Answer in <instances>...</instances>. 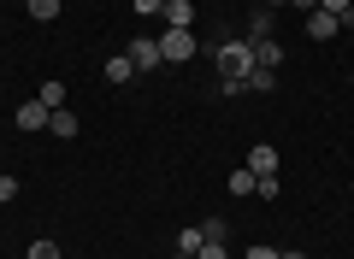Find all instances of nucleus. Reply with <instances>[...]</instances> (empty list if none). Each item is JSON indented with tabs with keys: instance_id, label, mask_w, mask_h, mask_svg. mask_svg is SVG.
<instances>
[{
	"instance_id": "nucleus-10",
	"label": "nucleus",
	"mask_w": 354,
	"mask_h": 259,
	"mask_svg": "<svg viewBox=\"0 0 354 259\" xmlns=\"http://www.w3.org/2000/svg\"><path fill=\"white\" fill-rule=\"evenodd\" d=\"M136 77V65H130V53H118V59H106V83H130Z\"/></svg>"
},
{
	"instance_id": "nucleus-22",
	"label": "nucleus",
	"mask_w": 354,
	"mask_h": 259,
	"mask_svg": "<svg viewBox=\"0 0 354 259\" xmlns=\"http://www.w3.org/2000/svg\"><path fill=\"white\" fill-rule=\"evenodd\" d=\"M195 259H225V242H201V253Z\"/></svg>"
},
{
	"instance_id": "nucleus-21",
	"label": "nucleus",
	"mask_w": 354,
	"mask_h": 259,
	"mask_svg": "<svg viewBox=\"0 0 354 259\" xmlns=\"http://www.w3.org/2000/svg\"><path fill=\"white\" fill-rule=\"evenodd\" d=\"M242 259H278V247H266V242H254V247H248V253H242Z\"/></svg>"
},
{
	"instance_id": "nucleus-18",
	"label": "nucleus",
	"mask_w": 354,
	"mask_h": 259,
	"mask_svg": "<svg viewBox=\"0 0 354 259\" xmlns=\"http://www.w3.org/2000/svg\"><path fill=\"white\" fill-rule=\"evenodd\" d=\"M30 259H59V242H30Z\"/></svg>"
},
{
	"instance_id": "nucleus-9",
	"label": "nucleus",
	"mask_w": 354,
	"mask_h": 259,
	"mask_svg": "<svg viewBox=\"0 0 354 259\" xmlns=\"http://www.w3.org/2000/svg\"><path fill=\"white\" fill-rule=\"evenodd\" d=\"M201 242H207L201 224H195V230H177V259H195V253H201Z\"/></svg>"
},
{
	"instance_id": "nucleus-2",
	"label": "nucleus",
	"mask_w": 354,
	"mask_h": 259,
	"mask_svg": "<svg viewBox=\"0 0 354 259\" xmlns=\"http://www.w3.org/2000/svg\"><path fill=\"white\" fill-rule=\"evenodd\" d=\"M160 59H165V65L195 59V36H189V30H165V36H160Z\"/></svg>"
},
{
	"instance_id": "nucleus-20",
	"label": "nucleus",
	"mask_w": 354,
	"mask_h": 259,
	"mask_svg": "<svg viewBox=\"0 0 354 259\" xmlns=\"http://www.w3.org/2000/svg\"><path fill=\"white\" fill-rule=\"evenodd\" d=\"M136 12H142V18H160V12H165V0H136Z\"/></svg>"
},
{
	"instance_id": "nucleus-16",
	"label": "nucleus",
	"mask_w": 354,
	"mask_h": 259,
	"mask_svg": "<svg viewBox=\"0 0 354 259\" xmlns=\"http://www.w3.org/2000/svg\"><path fill=\"white\" fill-rule=\"evenodd\" d=\"M278 189H283L278 177H254V195H266V200H278Z\"/></svg>"
},
{
	"instance_id": "nucleus-15",
	"label": "nucleus",
	"mask_w": 354,
	"mask_h": 259,
	"mask_svg": "<svg viewBox=\"0 0 354 259\" xmlns=\"http://www.w3.org/2000/svg\"><path fill=\"white\" fill-rule=\"evenodd\" d=\"M230 195H254V171L242 165V171H230Z\"/></svg>"
},
{
	"instance_id": "nucleus-14",
	"label": "nucleus",
	"mask_w": 354,
	"mask_h": 259,
	"mask_svg": "<svg viewBox=\"0 0 354 259\" xmlns=\"http://www.w3.org/2000/svg\"><path fill=\"white\" fill-rule=\"evenodd\" d=\"M48 130H53V136H77V118H71V112H53V118H48Z\"/></svg>"
},
{
	"instance_id": "nucleus-11",
	"label": "nucleus",
	"mask_w": 354,
	"mask_h": 259,
	"mask_svg": "<svg viewBox=\"0 0 354 259\" xmlns=\"http://www.w3.org/2000/svg\"><path fill=\"white\" fill-rule=\"evenodd\" d=\"M36 100H41L48 112H59V106H65V83H41V88H36Z\"/></svg>"
},
{
	"instance_id": "nucleus-8",
	"label": "nucleus",
	"mask_w": 354,
	"mask_h": 259,
	"mask_svg": "<svg viewBox=\"0 0 354 259\" xmlns=\"http://www.w3.org/2000/svg\"><path fill=\"white\" fill-rule=\"evenodd\" d=\"M254 65H260V71H278V65H283V48H278V41H254Z\"/></svg>"
},
{
	"instance_id": "nucleus-19",
	"label": "nucleus",
	"mask_w": 354,
	"mask_h": 259,
	"mask_svg": "<svg viewBox=\"0 0 354 259\" xmlns=\"http://www.w3.org/2000/svg\"><path fill=\"white\" fill-rule=\"evenodd\" d=\"M6 200H18V177H0V207Z\"/></svg>"
},
{
	"instance_id": "nucleus-17",
	"label": "nucleus",
	"mask_w": 354,
	"mask_h": 259,
	"mask_svg": "<svg viewBox=\"0 0 354 259\" xmlns=\"http://www.w3.org/2000/svg\"><path fill=\"white\" fill-rule=\"evenodd\" d=\"M272 77H278V71H260V65H254V71H248V88H266V95H272Z\"/></svg>"
},
{
	"instance_id": "nucleus-25",
	"label": "nucleus",
	"mask_w": 354,
	"mask_h": 259,
	"mask_svg": "<svg viewBox=\"0 0 354 259\" xmlns=\"http://www.w3.org/2000/svg\"><path fill=\"white\" fill-rule=\"evenodd\" d=\"M266 6H295V0H266Z\"/></svg>"
},
{
	"instance_id": "nucleus-6",
	"label": "nucleus",
	"mask_w": 354,
	"mask_h": 259,
	"mask_svg": "<svg viewBox=\"0 0 354 259\" xmlns=\"http://www.w3.org/2000/svg\"><path fill=\"white\" fill-rule=\"evenodd\" d=\"M48 118L53 112L41 106V100H24V106H18V130H48Z\"/></svg>"
},
{
	"instance_id": "nucleus-13",
	"label": "nucleus",
	"mask_w": 354,
	"mask_h": 259,
	"mask_svg": "<svg viewBox=\"0 0 354 259\" xmlns=\"http://www.w3.org/2000/svg\"><path fill=\"white\" fill-rule=\"evenodd\" d=\"M30 6V18H36V24H48V18H59V0H24Z\"/></svg>"
},
{
	"instance_id": "nucleus-3",
	"label": "nucleus",
	"mask_w": 354,
	"mask_h": 259,
	"mask_svg": "<svg viewBox=\"0 0 354 259\" xmlns=\"http://www.w3.org/2000/svg\"><path fill=\"white\" fill-rule=\"evenodd\" d=\"M130 65H136V71L165 65V59H160V41H153V36H130Z\"/></svg>"
},
{
	"instance_id": "nucleus-4",
	"label": "nucleus",
	"mask_w": 354,
	"mask_h": 259,
	"mask_svg": "<svg viewBox=\"0 0 354 259\" xmlns=\"http://www.w3.org/2000/svg\"><path fill=\"white\" fill-rule=\"evenodd\" d=\"M337 12H325V6H313V12H307V36H313V41H330V36H337Z\"/></svg>"
},
{
	"instance_id": "nucleus-24",
	"label": "nucleus",
	"mask_w": 354,
	"mask_h": 259,
	"mask_svg": "<svg viewBox=\"0 0 354 259\" xmlns=\"http://www.w3.org/2000/svg\"><path fill=\"white\" fill-rule=\"evenodd\" d=\"M278 259H307V253H301V247H290V253H278Z\"/></svg>"
},
{
	"instance_id": "nucleus-1",
	"label": "nucleus",
	"mask_w": 354,
	"mask_h": 259,
	"mask_svg": "<svg viewBox=\"0 0 354 259\" xmlns=\"http://www.w3.org/2000/svg\"><path fill=\"white\" fill-rule=\"evenodd\" d=\"M213 65H218V77H230V83H248V71H254V41H218V48H213Z\"/></svg>"
},
{
	"instance_id": "nucleus-5",
	"label": "nucleus",
	"mask_w": 354,
	"mask_h": 259,
	"mask_svg": "<svg viewBox=\"0 0 354 259\" xmlns=\"http://www.w3.org/2000/svg\"><path fill=\"white\" fill-rule=\"evenodd\" d=\"M160 18H165L171 30H189V24H195V0H165V12H160Z\"/></svg>"
},
{
	"instance_id": "nucleus-23",
	"label": "nucleus",
	"mask_w": 354,
	"mask_h": 259,
	"mask_svg": "<svg viewBox=\"0 0 354 259\" xmlns=\"http://www.w3.org/2000/svg\"><path fill=\"white\" fill-rule=\"evenodd\" d=\"M319 6H325V12H337V18H342V12H348V6H354V0H319Z\"/></svg>"
},
{
	"instance_id": "nucleus-7",
	"label": "nucleus",
	"mask_w": 354,
	"mask_h": 259,
	"mask_svg": "<svg viewBox=\"0 0 354 259\" xmlns=\"http://www.w3.org/2000/svg\"><path fill=\"white\" fill-rule=\"evenodd\" d=\"M248 171L254 177H278V148H266V142H260V148L248 153Z\"/></svg>"
},
{
	"instance_id": "nucleus-12",
	"label": "nucleus",
	"mask_w": 354,
	"mask_h": 259,
	"mask_svg": "<svg viewBox=\"0 0 354 259\" xmlns=\"http://www.w3.org/2000/svg\"><path fill=\"white\" fill-rule=\"evenodd\" d=\"M278 30H272V12H254V24H248V41H272Z\"/></svg>"
}]
</instances>
